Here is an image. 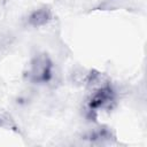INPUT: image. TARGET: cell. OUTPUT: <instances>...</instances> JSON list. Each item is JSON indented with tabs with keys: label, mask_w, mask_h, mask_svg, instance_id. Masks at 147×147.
Returning <instances> with one entry per match:
<instances>
[{
	"label": "cell",
	"mask_w": 147,
	"mask_h": 147,
	"mask_svg": "<svg viewBox=\"0 0 147 147\" xmlns=\"http://www.w3.org/2000/svg\"><path fill=\"white\" fill-rule=\"evenodd\" d=\"M30 76L34 82H44L49 78L51 62L46 55H38L32 60Z\"/></svg>",
	"instance_id": "1"
},
{
	"label": "cell",
	"mask_w": 147,
	"mask_h": 147,
	"mask_svg": "<svg viewBox=\"0 0 147 147\" xmlns=\"http://www.w3.org/2000/svg\"><path fill=\"white\" fill-rule=\"evenodd\" d=\"M49 20H51V10L48 8H40L30 15L29 23L33 26H40L46 24Z\"/></svg>",
	"instance_id": "2"
},
{
	"label": "cell",
	"mask_w": 147,
	"mask_h": 147,
	"mask_svg": "<svg viewBox=\"0 0 147 147\" xmlns=\"http://www.w3.org/2000/svg\"><path fill=\"white\" fill-rule=\"evenodd\" d=\"M0 126L10 129V127H14L15 126V123H14L13 118L9 115L2 114V115H0Z\"/></svg>",
	"instance_id": "3"
}]
</instances>
